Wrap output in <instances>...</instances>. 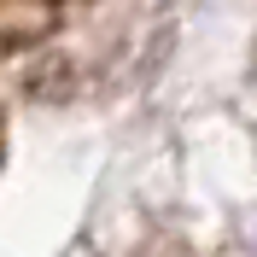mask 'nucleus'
Listing matches in <instances>:
<instances>
[{"mask_svg": "<svg viewBox=\"0 0 257 257\" xmlns=\"http://www.w3.org/2000/svg\"><path fill=\"white\" fill-rule=\"evenodd\" d=\"M82 0H0V53L30 47L41 35H53Z\"/></svg>", "mask_w": 257, "mask_h": 257, "instance_id": "nucleus-1", "label": "nucleus"}]
</instances>
